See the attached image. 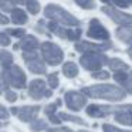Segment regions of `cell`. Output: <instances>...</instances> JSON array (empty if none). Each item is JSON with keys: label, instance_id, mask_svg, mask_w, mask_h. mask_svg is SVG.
<instances>
[{"label": "cell", "instance_id": "30bf717a", "mask_svg": "<svg viewBox=\"0 0 132 132\" xmlns=\"http://www.w3.org/2000/svg\"><path fill=\"white\" fill-rule=\"evenodd\" d=\"M64 102L70 111L78 112L87 106V97L81 91H67L64 95Z\"/></svg>", "mask_w": 132, "mask_h": 132}, {"label": "cell", "instance_id": "d6986e66", "mask_svg": "<svg viewBox=\"0 0 132 132\" xmlns=\"http://www.w3.org/2000/svg\"><path fill=\"white\" fill-rule=\"evenodd\" d=\"M63 74L67 78H75L78 75V65L72 61H67L63 65Z\"/></svg>", "mask_w": 132, "mask_h": 132}, {"label": "cell", "instance_id": "52a82bcc", "mask_svg": "<svg viewBox=\"0 0 132 132\" xmlns=\"http://www.w3.org/2000/svg\"><path fill=\"white\" fill-rule=\"evenodd\" d=\"M46 27L48 29V31L54 33L55 36H58L60 38L64 40H70V41H78L81 37V29L80 27H75V29H68L65 26H58L54 21H50L46 24Z\"/></svg>", "mask_w": 132, "mask_h": 132}, {"label": "cell", "instance_id": "ab89813d", "mask_svg": "<svg viewBox=\"0 0 132 132\" xmlns=\"http://www.w3.org/2000/svg\"><path fill=\"white\" fill-rule=\"evenodd\" d=\"M112 3H114L115 6L121 7V9H126V7L129 6V3L126 2V0H112Z\"/></svg>", "mask_w": 132, "mask_h": 132}, {"label": "cell", "instance_id": "8fae6325", "mask_svg": "<svg viewBox=\"0 0 132 132\" xmlns=\"http://www.w3.org/2000/svg\"><path fill=\"white\" fill-rule=\"evenodd\" d=\"M87 36L89 38L94 40H100V41H108L109 40V33L105 27L101 24V21L98 19H92L89 21L88 30H87Z\"/></svg>", "mask_w": 132, "mask_h": 132}, {"label": "cell", "instance_id": "74e56055", "mask_svg": "<svg viewBox=\"0 0 132 132\" xmlns=\"http://www.w3.org/2000/svg\"><path fill=\"white\" fill-rule=\"evenodd\" d=\"M6 89H9V85H7L6 80H4L3 74L0 72V95H2V92H4Z\"/></svg>", "mask_w": 132, "mask_h": 132}, {"label": "cell", "instance_id": "484cf974", "mask_svg": "<svg viewBox=\"0 0 132 132\" xmlns=\"http://www.w3.org/2000/svg\"><path fill=\"white\" fill-rule=\"evenodd\" d=\"M47 84H48V87L51 89L58 88V85H60V80H58V74H57V72H51V74L47 75Z\"/></svg>", "mask_w": 132, "mask_h": 132}, {"label": "cell", "instance_id": "8992f818", "mask_svg": "<svg viewBox=\"0 0 132 132\" xmlns=\"http://www.w3.org/2000/svg\"><path fill=\"white\" fill-rule=\"evenodd\" d=\"M27 94L31 100L40 101L43 98H50L53 95V89L47 88V84L41 78H36V80L30 81L29 87H27Z\"/></svg>", "mask_w": 132, "mask_h": 132}, {"label": "cell", "instance_id": "f546056e", "mask_svg": "<svg viewBox=\"0 0 132 132\" xmlns=\"http://www.w3.org/2000/svg\"><path fill=\"white\" fill-rule=\"evenodd\" d=\"M4 98H6L7 102L13 104L19 100V95H17V92H14L13 89H6V91H4Z\"/></svg>", "mask_w": 132, "mask_h": 132}, {"label": "cell", "instance_id": "ba28073f", "mask_svg": "<svg viewBox=\"0 0 132 132\" xmlns=\"http://www.w3.org/2000/svg\"><path fill=\"white\" fill-rule=\"evenodd\" d=\"M123 108V105H98V104H91L87 105L85 112L91 118H105L109 115H114L119 112Z\"/></svg>", "mask_w": 132, "mask_h": 132}, {"label": "cell", "instance_id": "3957f363", "mask_svg": "<svg viewBox=\"0 0 132 132\" xmlns=\"http://www.w3.org/2000/svg\"><path fill=\"white\" fill-rule=\"evenodd\" d=\"M40 53L41 58L44 60V63L48 65H58L63 63L64 60V53L57 44H54L53 41H44L40 44Z\"/></svg>", "mask_w": 132, "mask_h": 132}, {"label": "cell", "instance_id": "5b68a950", "mask_svg": "<svg viewBox=\"0 0 132 132\" xmlns=\"http://www.w3.org/2000/svg\"><path fill=\"white\" fill-rule=\"evenodd\" d=\"M109 58L106 57L104 53H88V54H82L80 58V64L82 65V68H85L87 71H98L101 70Z\"/></svg>", "mask_w": 132, "mask_h": 132}, {"label": "cell", "instance_id": "ac0fdd59", "mask_svg": "<svg viewBox=\"0 0 132 132\" xmlns=\"http://www.w3.org/2000/svg\"><path fill=\"white\" fill-rule=\"evenodd\" d=\"M106 65H108L109 70H112L114 72H117V71H126V70L129 68L128 64L123 63V61L119 60V58H109L108 63H106Z\"/></svg>", "mask_w": 132, "mask_h": 132}, {"label": "cell", "instance_id": "f6af8a7d", "mask_svg": "<svg viewBox=\"0 0 132 132\" xmlns=\"http://www.w3.org/2000/svg\"><path fill=\"white\" fill-rule=\"evenodd\" d=\"M4 125H7V123H3V122H2V121H0V129L3 128V126H4Z\"/></svg>", "mask_w": 132, "mask_h": 132}, {"label": "cell", "instance_id": "e0dca14e", "mask_svg": "<svg viewBox=\"0 0 132 132\" xmlns=\"http://www.w3.org/2000/svg\"><path fill=\"white\" fill-rule=\"evenodd\" d=\"M117 37L119 38L122 43L132 44V26H121L115 31Z\"/></svg>", "mask_w": 132, "mask_h": 132}, {"label": "cell", "instance_id": "7a4b0ae2", "mask_svg": "<svg viewBox=\"0 0 132 132\" xmlns=\"http://www.w3.org/2000/svg\"><path fill=\"white\" fill-rule=\"evenodd\" d=\"M44 16L48 20L65 27H78V24H80V20L75 16H72L71 13H68L65 9L57 6V4H47L44 7Z\"/></svg>", "mask_w": 132, "mask_h": 132}, {"label": "cell", "instance_id": "d4e9b609", "mask_svg": "<svg viewBox=\"0 0 132 132\" xmlns=\"http://www.w3.org/2000/svg\"><path fill=\"white\" fill-rule=\"evenodd\" d=\"M26 7H27V12L30 13V14H38L40 13V3H38L37 0H29L26 3Z\"/></svg>", "mask_w": 132, "mask_h": 132}, {"label": "cell", "instance_id": "9c48e42d", "mask_svg": "<svg viewBox=\"0 0 132 132\" xmlns=\"http://www.w3.org/2000/svg\"><path fill=\"white\" fill-rule=\"evenodd\" d=\"M21 57H23L27 68L30 70V72H33V74H38V75L46 74V71H47L46 63H44V60L37 54V51H34V53H23Z\"/></svg>", "mask_w": 132, "mask_h": 132}, {"label": "cell", "instance_id": "d590c367", "mask_svg": "<svg viewBox=\"0 0 132 132\" xmlns=\"http://www.w3.org/2000/svg\"><path fill=\"white\" fill-rule=\"evenodd\" d=\"M47 132H74L71 128H68V126H53V128H47Z\"/></svg>", "mask_w": 132, "mask_h": 132}, {"label": "cell", "instance_id": "836d02e7", "mask_svg": "<svg viewBox=\"0 0 132 132\" xmlns=\"http://www.w3.org/2000/svg\"><path fill=\"white\" fill-rule=\"evenodd\" d=\"M10 43H12L10 36L6 31H0V44L3 47H7V46H10Z\"/></svg>", "mask_w": 132, "mask_h": 132}, {"label": "cell", "instance_id": "9a60e30c", "mask_svg": "<svg viewBox=\"0 0 132 132\" xmlns=\"http://www.w3.org/2000/svg\"><path fill=\"white\" fill-rule=\"evenodd\" d=\"M19 48L23 50V53H34L40 48V41L37 40L36 36L26 34L19 43Z\"/></svg>", "mask_w": 132, "mask_h": 132}, {"label": "cell", "instance_id": "7c38bea8", "mask_svg": "<svg viewBox=\"0 0 132 132\" xmlns=\"http://www.w3.org/2000/svg\"><path fill=\"white\" fill-rule=\"evenodd\" d=\"M112 47L111 41H105L102 44H97V43H89V41H78L75 43V50L78 53L82 54H88V53H104L108 48Z\"/></svg>", "mask_w": 132, "mask_h": 132}, {"label": "cell", "instance_id": "603a6c76", "mask_svg": "<svg viewBox=\"0 0 132 132\" xmlns=\"http://www.w3.org/2000/svg\"><path fill=\"white\" fill-rule=\"evenodd\" d=\"M47 128H48V123H47L44 119H38V118H36L34 121L30 122V131H31V132L47 131Z\"/></svg>", "mask_w": 132, "mask_h": 132}, {"label": "cell", "instance_id": "ee69618b", "mask_svg": "<svg viewBox=\"0 0 132 132\" xmlns=\"http://www.w3.org/2000/svg\"><path fill=\"white\" fill-rule=\"evenodd\" d=\"M101 2H104V3H112V0H101Z\"/></svg>", "mask_w": 132, "mask_h": 132}, {"label": "cell", "instance_id": "7bdbcfd3", "mask_svg": "<svg viewBox=\"0 0 132 132\" xmlns=\"http://www.w3.org/2000/svg\"><path fill=\"white\" fill-rule=\"evenodd\" d=\"M126 53H128V55H129V57H131V58H132V46H131V47H129V48H128V50H126Z\"/></svg>", "mask_w": 132, "mask_h": 132}, {"label": "cell", "instance_id": "4dcf8cb0", "mask_svg": "<svg viewBox=\"0 0 132 132\" xmlns=\"http://www.w3.org/2000/svg\"><path fill=\"white\" fill-rule=\"evenodd\" d=\"M122 88L125 89L126 92H129V94H132V71L126 74V80L123 81V84H122Z\"/></svg>", "mask_w": 132, "mask_h": 132}, {"label": "cell", "instance_id": "6da1fadb", "mask_svg": "<svg viewBox=\"0 0 132 132\" xmlns=\"http://www.w3.org/2000/svg\"><path fill=\"white\" fill-rule=\"evenodd\" d=\"M85 97L94 98V100H105L111 102L122 101L126 97V91L122 87H117L112 84H95V85L84 87L81 89Z\"/></svg>", "mask_w": 132, "mask_h": 132}, {"label": "cell", "instance_id": "bcb514c9", "mask_svg": "<svg viewBox=\"0 0 132 132\" xmlns=\"http://www.w3.org/2000/svg\"><path fill=\"white\" fill-rule=\"evenodd\" d=\"M78 132H89V131H85V129H82V131H78Z\"/></svg>", "mask_w": 132, "mask_h": 132}, {"label": "cell", "instance_id": "277c9868", "mask_svg": "<svg viewBox=\"0 0 132 132\" xmlns=\"http://www.w3.org/2000/svg\"><path fill=\"white\" fill-rule=\"evenodd\" d=\"M3 77L6 80L7 85L9 87H13L14 89H23L27 87V75L26 72L21 70V67L16 65H10L9 68L3 70Z\"/></svg>", "mask_w": 132, "mask_h": 132}, {"label": "cell", "instance_id": "44dd1931", "mask_svg": "<svg viewBox=\"0 0 132 132\" xmlns=\"http://www.w3.org/2000/svg\"><path fill=\"white\" fill-rule=\"evenodd\" d=\"M58 117H60L61 121H68V122L77 123V125H81V126H85L87 125V121H84L82 118L77 117V115L67 114V112H58Z\"/></svg>", "mask_w": 132, "mask_h": 132}, {"label": "cell", "instance_id": "d6a6232c", "mask_svg": "<svg viewBox=\"0 0 132 132\" xmlns=\"http://www.w3.org/2000/svg\"><path fill=\"white\" fill-rule=\"evenodd\" d=\"M102 131L104 132H129V131H125V129L117 128L115 125H111V123H104V125H102Z\"/></svg>", "mask_w": 132, "mask_h": 132}, {"label": "cell", "instance_id": "ffe728a7", "mask_svg": "<svg viewBox=\"0 0 132 132\" xmlns=\"http://www.w3.org/2000/svg\"><path fill=\"white\" fill-rule=\"evenodd\" d=\"M13 64H14V57H13V54L10 51L2 50V51H0V65H2V68L6 70V68H9L10 65H13Z\"/></svg>", "mask_w": 132, "mask_h": 132}, {"label": "cell", "instance_id": "4fadbf2b", "mask_svg": "<svg viewBox=\"0 0 132 132\" xmlns=\"http://www.w3.org/2000/svg\"><path fill=\"white\" fill-rule=\"evenodd\" d=\"M102 12L105 13L111 20H114L117 24H121V26H131L132 24V14L122 13L121 10L115 9V7H111V6H104Z\"/></svg>", "mask_w": 132, "mask_h": 132}, {"label": "cell", "instance_id": "cb8c5ba5", "mask_svg": "<svg viewBox=\"0 0 132 132\" xmlns=\"http://www.w3.org/2000/svg\"><path fill=\"white\" fill-rule=\"evenodd\" d=\"M61 104H63V101H61V100H57V101H54V102L46 105V106H44V114H46L47 117L57 114V109L61 106Z\"/></svg>", "mask_w": 132, "mask_h": 132}, {"label": "cell", "instance_id": "2e32d148", "mask_svg": "<svg viewBox=\"0 0 132 132\" xmlns=\"http://www.w3.org/2000/svg\"><path fill=\"white\" fill-rule=\"evenodd\" d=\"M114 118L117 122H119L121 125L132 126V104H126L123 105V108L119 112L114 114Z\"/></svg>", "mask_w": 132, "mask_h": 132}, {"label": "cell", "instance_id": "4316f807", "mask_svg": "<svg viewBox=\"0 0 132 132\" xmlns=\"http://www.w3.org/2000/svg\"><path fill=\"white\" fill-rule=\"evenodd\" d=\"M74 2L81 7V9H85V10L95 9V2L94 0H74Z\"/></svg>", "mask_w": 132, "mask_h": 132}, {"label": "cell", "instance_id": "83f0119b", "mask_svg": "<svg viewBox=\"0 0 132 132\" xmlns=\"http://www.w3.org/2000/svg\"><path fill=\"white\" fill-rule=\"evenodd\" d=\"M13 9H14V2L13 0H0V10L12 12Z\"/></svg>", "mask_w": 132, "mask_h": 132}, {"label": "cell", "instance_id": "8d00e7d4", "mask_svg": "<svg viewBox=\"0 0 132 132\" xmlns=\"http://www.w3.org/2000/svg\"><path fill=\"white\" fill-rule=\"evenodd\" d=\"M9 117H10L9 109H7L4 105L0 104V121H7V119H9Z\"/></svg>", "mask_w": 132, "mask_h": 132}, {"label": "cell", "instance_id": "7402d4cb", "mask_svg": "<svg viewBox=\"0 0 132 132\" xmlns=\"http://www.w3.org/2000/svg\"><path fill=\"white\" fill-rule=\"evenodd\" d=\"M12 21L14 24H24L27 23V13H24V10L21 9H13L12 12Z\"/></svg>", "mask_w": 132, "mask_h": 132}, {"label": "cell", "instance_id": "7dc6e473", "mask_svg": "<svg viewBox=\"0 0 132 132\" xmlns=\"http://www.w3.org/2000/svg\"><path fill=\"white\" fill-rule=\"evenodd\" d=\"M126 2H128V3H131V4H132V0H126Z\"/></svg>", "mask_w": 132, "mask_h": 132}, {"label": "cell", "instance_id": "b9f144b4", "mask_svg": "<svg viewBox=\"0 0 132 132\" xmlns=\"http://www.w3.org/2000/svg\"><path fill=\"white\" fill-rule=\"evenodd\" d=\"M13 2H14V3H17V4H26L29 0H13Z\"/></svg>", "mask_w": 132, "mask_h": 132}, {"label": "cell", "instance_id": "1f68e13d", "mask_svg": "<svg viewBox=\"0 0 132 132\" xmlns=\"http://www.w3.org/2000/svg\"><path fill=\"white\" fill-rule=\"evenodd\" d=\"M92 78H95V80H108L109 72L105 71V70H98V71L92 72Z\"/></svg>", "mask_w": 132, "mask_h": 132}, {"label": "cell", "instance_id": "5bb4252c", "mask_svg": "<svg viewBox=\"0 0 132 132\" xmlns=\"http://www.w3.org/2000/svg\"><path fill=\"white\" fill-rule=\"evenodd\" d=\"M41 106L40 105H24V106H17L16 111V117L21 121V122H31L37 118L38 112H40Z\"/></svg>", "mask_w": 132, "mask_h": 132}, {"label": "cell", "instance_id": "f1b7e54d", "mask_svg": "<svg viewBox=\"0 0 132 132\" xmlns=\"http://www.w3.org/2000/svg\"><path fill=\"white\" fill-rule=\"evenodd\" d=\"M6 33L9 36H13V37L16 38H23L24 36H26V31H24V29H7Z\"/></svg>", "mask_w": 132, "mask_h": 132}, {"label": "cell", "instance_id": "f35d334b", "mask_svg": "<svg viewBox=\"0 0 132 132\" xmlns=\"http://www.w3.org/2000/svg\"><path fill=\"white\" fill-rule=\"evenodd\" d=\"M47 118H48V121H50V122H51V123H54L55 126H57V125H60V123L63 122V121L60 119V117H58V114L50 115V117H47Z\"/></svg>", "mask_w": 132, "mask_h": 132}, {"label": "cell", "instance_id": "60d3db41", "mask_svg": "<svg viewBox=\"0 0 132 132\" xmlns=\"http://www.w3.org/2000/svg\"><path fill=\"white\" fill-rule=\"evenodd\" d=\"M7 23H9V19H7L3 13L0 12V24H7Z\"/></svg>", "mask_w": 132, "mask_h": 132}, {"label": "cell", "instance_id": "e575fe53", "mask_svg": "<svg viewBox=\"0 0 132 132\" xmlns=\"http://www.w3.org/2000/svg\"><path fill=\"white\" fill-rule=\"evenodd\" d=\"M126 74H128L126 71H117V72L114 74V80L117 81L118 84H121V85H122L123 81L126 80Z\"/></svg>", "mask_w": 132, "mask_h": 132}]
</instances>
